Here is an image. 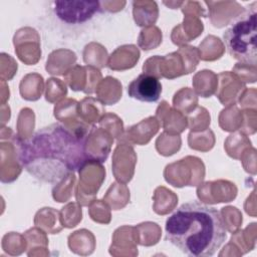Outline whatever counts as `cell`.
Listing matches in <instances>:
<instances>
[{"mask_svg": "<svg viewBox=\"0 0 257 257\" xmlns=\"http://www.w3.org/2000/svg\"><path fill=\"white\" fill-rule=\"evenodd\" d=\"M86 161L85 136L61 123L40 128L21 145V164L29 174L46 183H57L81 169Z\"/></svg>", "mask_w": 257, "mask_h": 257, "instance_id": "1", "label": "cell"}, {"mask_svg": "<svg viewBox=\"0 0 257 257\" xmlns=\"http://www.w3.org/2000/svg\"><path fill=\"white\" fill-rule=\"evenodd\" d=\"M166 240L188 256H213L226 240L221 213L214 207L193 201L182 204L168 217Z\"/></svg>", "mask_w": 257, "mask_h": 257, "instance_id": "2", "label": "cell"}, {"mask_svg": "<svg viewBox=\"0 0 257 257\" xmlns=\"http://www.w3.org/2000/svg\"><path fill=\"white\" fill-rule=\"evenodd\" d=\"M257 3L239 15L223 33L228 53L236 60L255 66L257 56Z\"/></svg>", "mask_w": 257, "mask_h": 257, "instance_id": "3", "label": "cell"}, {"mask_svg": "<svg viewBox=\"0 0 257 257\" xmlns=\"http://www.w3.org/2000/svg\"><path fill=\"white\" fill-rule=\"evenodd\" d=\"M54 14L66 24H82L101 11L98 1H53Z\"/></svg>", "mask_w": 257, "mask_h": 257, "instance_id": "4", "label": "cell"}, {"mask_svg": "<svg viewBox=\"0 0 257 257\" xmlns=\"http://www.w3.org/2000/svg\"><path fill=\"white\" fill-rule=\"evenodd\" d=\"M128 96L143 102H156L162 93V83L153 74L142 73L127 86Z\"/></svg>", "mask_w": 257, "mask_h": 257, "instance_id": "5", "label": "cell"}]
</instances>
